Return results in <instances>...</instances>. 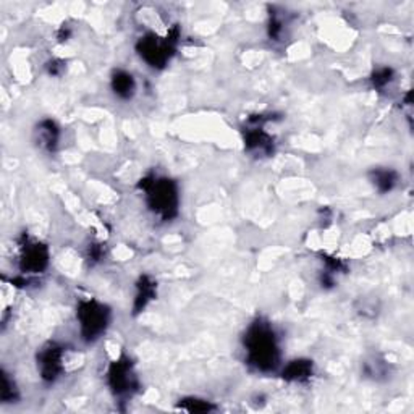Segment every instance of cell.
<instances>
[{"label": "cell", "mask_w": 414, "mask_h": 414, "mask_svg": "<svg viewBox=\"0 0 414 414\" xmlns=\"http://www.w3.org/2000/svg\"><path fill=\"white\" fill-rule=\"evenodd\" d=\"M246 361L256 371L269 372L279 366L280 348L277 335L269 322L258 319L248 327L245 335Z\"/></svg>", "instance_id": "obj_1"}, {"label": "cell", "mask_w": 414, "mask_h": 414, "mask_svg": "<svg viewBox=\"0 0 414 414\" xmlns=\"http://www.w3.org/2000/svg\"><path fill=\"white\" fill-rule=\"evenodd\" d=\"M79 333L86 343H94L104 335L110 322V311L96 299H81L76 309Z\"/></svg>", "instance_id": "obj_2"}, {"label": "cell", "mask_w": 414, "mask_h": 414, "mask_svg": "<svg viewBox=\"0 0 414 414\" xmlns=\"http://www.w3.org/2000/svg\"><path fill=\"white\" fill-rule=\"evenodd\" d=\"M143 190L154 214L161 215L166 220L177 214L178 190L168 178H152L144 181Z\"/></svg>", "instance_id": "obj_3"}, {"label": "cell", "mask_w": 414, "mask_h": 414, "mask_svg": "<svg viewBox=\"0 0 414 414\" xmlns=\"http://www.w3.org/2000/svg\"><path fill=\"white\" fill-rule=\"evenodd\" d=\"M38 371L44 382L54 384L64 372V348L57 343L44 347L38 358Z\"/></svg>", "instance_id": "obj_4"}, {"label": "cell", "mask_w": 414, "mask_h": 414, "mask_svg": "<svg viewBox=\"0 0 414 414\" xmlns=\"http://www.w3.org/2000/svg\"><path fill=\"white\" fill-rule=\"evenodd\" d=\"M139 54L147 64L154 68L163 67L172 55V42L166 38H157L156 34L144 36L139 41Z\"/></svg>", "instance_id": "obj_5"}, {"label": "cell", "mask_w": 414, "mask_h": 414, "mask_svg": "<svg viewBox=\"0 0 414 414\" xmlns=\"http://www.w3.org/2000/svg\"><path fill=\"white\" fill-rule=\"evenodd\" d=\"M21 270L23 274H42L49 264V251L42 243L26 241L21 248Z\"/></svg>", "instance_id": "obj_6"}, {"label": "cell", "mask_w": 414, "mask_h": 414, "mask_svg": "<svg viewBox=\"0 0 414 414\" xmlns=\"http://www.w3.org/2000/svg\"><path fill=\"white\" fill-rule=\"evenodd\" d=\"M110 382H112V390L117 395H122L128 392L130 387L133 384V371L130 367L128 361H115V364L110 367L109 371Z\"/></svg>", "instance_id": "obj_7"}, {"label": "cell", "mask_w": 414, "mask_h": 414, "mask_svg": "<svg viewBox=\"0 0 414 414\" xmlns=\"http://www.w3.org/2000/svg\"><path fill=\"white\" fill-rule=\"evenodd\" d=\"M36 141L42 151L54 152L60 141V128L54 120H42L38 125Z\"/></svg>", "instance_id": "obj_8"}, {"label": "cell", "mask_w": 414, "mask_h": 414, "mask_svg": "<svg viewBox=\"0 0 414 414\" xmlns=\"http://www.w3.org/2000/svg\"><path fill=\"white\" fill-rule=\"evenodd\" d=\"M112 91L118 99H132L136 93V81L132 73L117 70L112 76Z\"/></svg>", "instance_id": "obj_9"}, {"label": "cell", "mask_w": 414, "mask_h": 414, "mask_svg": "<svg viewBox=\"0 0 414 414\" xmlns=\"http://www.w3.org/2000/svg\"><path fill=\"white\" fill-rule=\"evenodd\" d=\"M311 374H313V366H311L309 361H293L288 364L285 369H283L282 376L285 381L290 382H303L306 379H309Z\"/></svg>", "instance_id": "obj_10"}, {"label": "cell", "mask_w": 414, "mask_h": 414, "mask_svg": "<svg viewBox=\"0 0 414 414\" xmlns=\"http://www.w3.org/2000/svg\"><path fill=\"white\" fill-rule=\"evenodd\" d=\"M396 181H398V175L392 172V170H377L372 178L374 186L381 192L392 191L396 186Z\"/></svg>", "instance_id": "obj_11"}, {"label": "cell", "mask_w": 414, "mask_h": 414, "mask_svg": "<svg viewBox=\"0 0 414 414\" xmlns=\"http://www.w3.org/2000/svg\"><path fill=\"white\" fill-rule=\"evenodd\" d=\"M138 285H139V293H138V297H136V304H138L139 309H144L147 303L151 301L152 297H154V282H151L147 277H143Z\"/></svg>", "instance_id": "obj_12"}, {"label": "cell", "mask_w": 414, "mask_h": 414, "mask_svg": "<svg viewBox=\"0 0 414 414\" xmlns=\"http://www.w3.org/2000/svg\"><path fill=\"white\" fill-rule=\"evenodd\" d=\"M392 79H393L392 71H390L389 68H384V70L376 73V78H374V86H377V88L387 86V84H390Z\"/></svg>", "instance_id": "obj_13"}]
</instances>
